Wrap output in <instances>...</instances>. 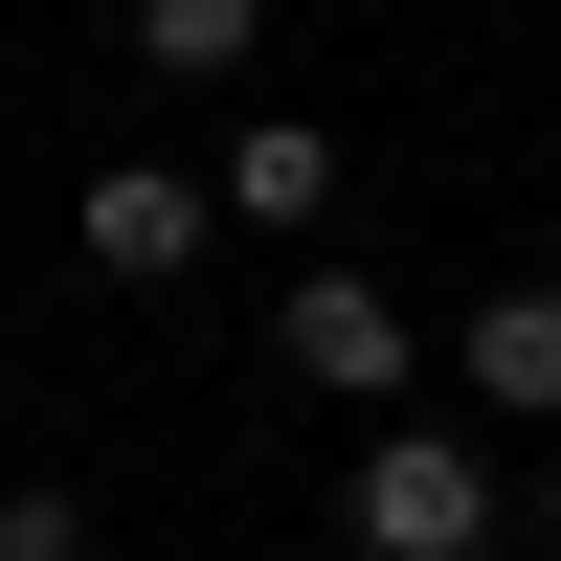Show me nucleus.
<instances>
[{
	"label": "nucleus",
	"instance_id": "nucleus-3",
	"mask_svg": "<svg viewBox=\"0 0 561 561\" xmlns=\"http://www.w3.org/2000/svg\"><path fill=\"white\" fill-rule=\"evenodd\" d=\"M90 270H113V293H180V270H203L225 248V203H203V180H180V158H113V180H90Z\"/></svg>",
	"mask_w": 561,
	"mask_h": 561
},
{
	"label": "nucleus",
	"instance_id": "nucleus-6",
	"mask_svg": "<svg viewBox=\"0 0 561 561\" xmlns=\"http://www.w3.org/2000/svg\"><path fill=\"white\" fill-rule=\"evenodd\" d=\"M113 23H135V68H158V90H225V68L270 45V0H113Z\"/></svg>",
	"mask_w": 561,
	"mask_h": 561
},
{
	"label": "nucleus",
	"instance_id": "nucleus-2",
	"mask_svg": "<svg viewBox=\"0 0 561 561\" xmlns=\"http://www.w3.org/2000/svg\"><path fill=\"white\" fill-rule=\"evenodd\" d=\"M270 359H293L314 404H404V293H359V270H293V293H270Z\"/></svg>",
	"mask_w": 561,
	"mask_h": 561
},
{
	"label": "nucleus",
	"instance_id": "nucleus-5",
	"mask_svg": "<svg viewBox=\"0 0 561 561\" xmlns=\"http://www.w3.org/2000/svg\"><path fill=\"white\" fill-rule=\"evenodd\" d=\"M203 203H225V225H337V135H314V113H248Z\"/></svg>",
	"mask_w": 561,
	"mask_h": 561
},
{
	"label": "nucleus",
	"instance_id": "nucleus-4",
	"mask_svg": "<svg viewBox=\"0 0 561 561\" xmlns=\"http://www.w3.org/2000/svg\"><path fill=\"white\" fill-rule=\"evenodd\" d=\"M449 382H472L494 427H561V270H517V293L449 314Z\"/></svg>",
	"mask_w": 561,
	"mask_h": 561
},
{
	"label": "nucleus",
	"instance_id": "nucleus-1",
	"mask_svg": "<svg viewBox=\"0 0 561 561\" xmlns=\"http://www.w3.org/2000/svg\"><path fill=\"white\" fill-rule=\"evenodd\" d=\"M494 517H517V472H494L472 427H359V472H337V539L359 561H494Z\"/></svg>",
	"mask_w": 561,
	"mask_h": 561
},
{
	"label": "nucleus",
	"instance_id": "nucleus-7",
	"mask_svg": "<svg viewBox=\"0 0 561 561\" xmlns=\"http://www.w3.org/2000/svg\"><path fill=\"white\" fill-rule=\"evenodd\" d=\"M0 561H90V494H45V472H23V494H0Z\"/></svg>",
	"mask_w": 561,
	"mask_h": 561
}]
</instances>
